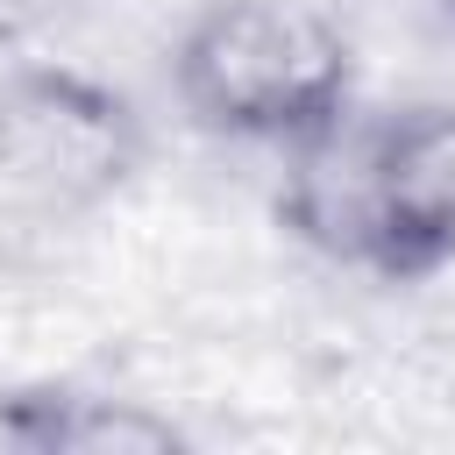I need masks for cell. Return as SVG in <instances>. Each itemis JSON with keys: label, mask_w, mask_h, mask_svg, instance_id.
I'll return each mask as SVG.
<instances>
[{"label": "cell", "mask_w": 455, "mask_h": 455, "mask_svg": "<svg viewBox=\"0 0 455 455\" xmlns=\"http://www.w3.org/2000/svg\"><path fill=\"white\" fill-rule=\"evenodd\" d=\"M277 220L313 256L384 284L455 270V107H348L327 135L284 149Z\"/></svg>", "instance_id": "obj_1"}, {"label": "cell", "mask_w": 455, "mask_h": 455, "mask_svg": "<svg viewBox=\"0 0 455 455\" xmlns=\"http://www.w3.org/2000/svg\"><path fill=\"white\" fill-rule=\"evenodd\" d=\"M149 164V121L121 85L64 57L0 64V199L43 220L107 206Z\"/></svg>", "instance_id": "obj_3"}, {"label": "cell", "mask_w": 455, "mask_h": 455, "mask_svg": "<svg viewBox=\"0 0 455 455\" xmlns=\"http://www.w3.org/2000/svg\"><path fill=\"white\" fill-rule=\"evenodd\" d=\"M427 7H434V21H441V28L455 36V0H427Z\"/></svg>", "instance_id": "obj_5"}, {"label": "cell", "mask_w": 455, "mask_h": 455, "mask_svg": "<svg viewBox=\"0 0 455 455\" xmlns=\"http://www.w3.org/2000/svg\"><path fill=\"white\" fill-rule=\"evenodd\" d=\"M0 441L28 455H171L185 448V427L171 412H149L142 398L36 384V391H0Z\"/></svg>", "instance_id": "obj_4"}, {"label": "cell", "mask_w": 455, "mask_h": 455, "mask_svg": "<svg viewBox=\"0 0 455 455\" xmlns=\"http://www.w3.org/2000/svg\"><path fill=\"white\" fill-rule=\"evenodd\" d=\"M171 100L199 135L284 156L355 107V43L306 0H206L171 43Z\"/></svg>", "instance_id": "obj_2"}]
</instances>
